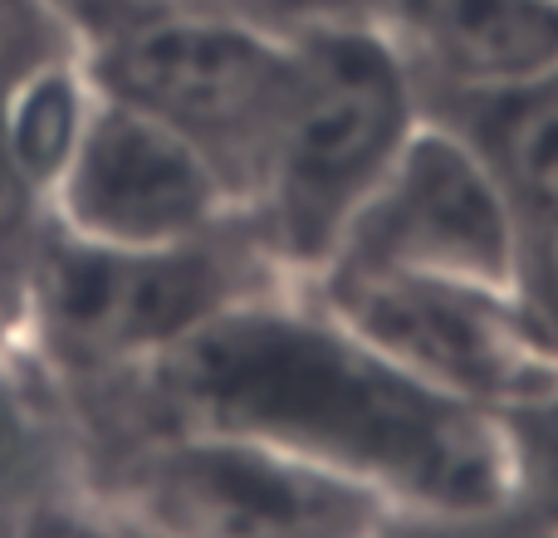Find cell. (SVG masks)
Segmentation results:
<instances>
[{"instance_id": "18", "label": "cell", "mask_w": 558, "mask_h": 538, "mask_svg": "<svg viewBox=\"0 0 558 538\" xmlns=\"http://www.w3.org/2000/svg\"><path fill=\"white\" fill-rule=\"evenodd\" d=\"M524 304L558 347V225L549 235H539L524 255Z\"/></svg>"}, {"instance_id": "6", "label": "cell", "mask_w": 558, "mask_h": 538, "mask_svg": "<svg viewBox=\"0 0 558 538\" xmlns=\"http://www.w3.org/2000/svg\"><path fill=\"white\" fill-rule=\"evenodd\" d=\"M304 289L397 367L490 416L558 382V347L524 294L387 269H324Z\"/></svg>"}, {"instance_id": "10", "label": "cell", "mask_w": 558, "mask_h": 538, "mask_svg": "<svg viewBox=\"0 0 558 538\" xmlns=\"http://www.w3.org/2000/svg\"><path fill=\"white\" fill-rule=\"evenodd\" d=\"M465 137L505 186L524 231V255L558 225V69L500 94L426 108Z\"/></svg>"}, {"instance_id": "16", "label": "cell", "mask_w": 558, "mask_h": 538, "mask_svg": "<svg viewBox=\"0 0 558 538\" xmlns=\"http://www.w3.org/2000/svg\"><path fill=\"white\" fill-rule=\"evenodd\" d=\"M15 538H133V529L88 485H64L20 514Z\"/></svg>"}, {"instance_id": "5", "label": "cell", "mask_w": 558, "mask_h": 538, "mask_svg": "<svg viewBox=\"0 0 558 538\" xmlns=\"http://www.w3.org/2000/svg\"><path fill=\"white\" fill-rule=\"evenodd\" d=\"M88 74L104 94L186 137L241 211L255 201L294 88V39L202 5H172L88 49Z\"/></svg>"}, {"instance_id": "9", "label": "cell", "mask_w": 558, "mask_h": 538, "mask_svg": "<svg viewBox=\"0 0 558 538\" xmlns=\"http://www.w3.org/2000/svg\"><path fill=\"white\" fill-rule=\"evenodd\" d=\"M377 25L407 59L426 108L558 69V0H387Z\"/></svg>"}, {"instance_id": "7", "label": "cell", "mask_w": 558, "mask_h": 538, "mask_svg": "<svg viewBox=\"0 0 558 538\" xmlns=\"http://www.w3.org/2000/svg\"><path fill=\"white\" fill-rule=\"evenodd\" d=\"M328 269H387L524 294V231L485 157L426 113Z\"/></svg>"}, {"instance_id": "15", "label": "cell", "mask_w": 558, "mask_h": 538, "mask_svg": "<svg viewBox=\"0 0 558 538\" xmlns=\"http://www.w3.org/2000/svg\"><path fill=\"white\" fill-rule=\"evenodd\" d=\"M383 538H558V524L539 514L520 510V504H500V510H475V514H412L397 510Z\"/></svg>"}, {"instance_id": "12", "label": "cell", "mask_w": 558, "mask_h": 538, "mask_svg": "<svg viewBox=\"0 0 558 538\" xmlns=\"http://www.w3.org/2000/svg\"><path fill=\"white\" fill-rule=\"evenodd\" d=\"M84 54V45L74 39V29L45 5V0H0V133L5 118L15 108V98L35 84L39 74L69 64ZM39 211H29L15 196L0 162V221H35Z\"/></svg>"}, {"instance_id": "14", "label": "cell", "mask_w": 558, "mask_h": 538, "mask_svg": "<svg viewBox=\"0 0 558 538\" xmlns=\"http://www.w3.org/2000/svg\"><path fill=\"white\" fill-rule=\"evenodd\" d=\"M182 5H202V10H216V15L245 20V25L279 39H304V35H318V29L377 25L387 0H182Z\"/></svg>"}, {"instance_id": "8", "label": "cell", "mask_w": 558, "mask_h": 538, "mask_svg": "<svg viewBox=\"0 0 558 538\" xmlns=\"http://www.w3.org/2000/svg\"><path fill=\"white\" fill-rule=\"evenodd\" d=\"M39 216L88 245L162 250L231 225L241 206L186 137L94 84L74 152Z\"/></svg>"}, {"instance_id": "13", "label": "cell", "mask_w": 558, "mask_h": 538, "mask_svg": "<svg viewBox=\"0 0 558 538\" xmlns=\"http://www.w3.org/2000/svg\"><path fill=\"white\" fill-rule=\"evenodd\" d=\"M510 465V504L558 524V382L495 416Z\"/></svg>"}, {"instance_id": "4", "label": "cell", "mask_w": 558, "mask_h": 538, "mask_svg": "<svg viewBox=\"0 0 558 538\" xmlns=\"http://www.w3.org/2000/svg\"><path fill=\"white\" fill-rule=\"evenodd\" d=\"M78 470L137 538H383L397 514L294 451L196 426L108 436Z\"/></svg>"}, {"instance_id": "19", "label": "cell", "mask_w": 558, "mask_h": 538, "mask_svg": "<svg viewBox=\"0 0 558 538\" xmlns=\"http://www.w3.org/2000/svg\"><path fill=\"white\" fill-rule=\"evenodd\" d=\"M29 504H35V500H29ZM29 504H20V500H0V538H15L20 514H25Z\"/></svg>"}, {"instance_id": "20", "label": "cell", "mask_w": 558, "mask_h": 538, "mask_svg": "<svg viewBox=\"0 0 558 538\" xmlns=\"http://www.w3.org/2000/svg\"><path fill=\"white\" fill-rule=\"evenodd\" d=\"M133 538H137V534H133Z\"/></svg>"}, {"instance_id": "1", "label": "cell", "mask_w": 558, "mask_h": 538, "mask_svg": "<svg viewBox=\"0 0 558 538\" xmlns=\"http://www.w3.org/2000/svg\"><path fill=\"white\" fill-rule=\"evenodd\" d=\"M84 445L196 426L294 451L412 514L510 504L500 421L426 387L304 284L226 308L137 377L69 406Z\"/></svg>"}, {"instance_id": "11", "label": "cell", "mask_w": 558, "mask_h": 538, "mask_svg": "<svg viewBox=\"0 0 558 538\" xmlns=\"http://www.w3.org/2000/svg\"><path fill=\"white\" fill-rule=\"evenodd\" d=\"M64 485H84L69 406L0 333V500L29 504Z\"/></svg>"}, {"instance_id": "3", "label": "cell", "mask_w": 558, "mask_h": 538, "mask_svg": "<svg viewBox=\"0 0 558 538\" xmlns=\"http://www.w3.org/2000/svg\"><path fill=\"white\" fill-rule=\"evenodd\" d=\"M426 118L407 59L383 25L294 39V88L270 167L245 206L255 241L294 284L324 274L353 216Z\"/></svg>"}, {"instance_id": "2", "label": "cell", "mask_w": 558, "mask_h": 538, "mask_svg": "<svg viewBox=\"0 0 558 538\" xmlns=\"http://www.w3.org/2000/svg\"><path fill=\"white\" fill-rule=\"evenodd\" d=\"M289 284L294 279L255 241L245 216L162 250L88 245L39 216L10 338L64 406H74L137 377L226 308Z\"/></svg>"}, {"instance_id": "17", "label": "cell", "mask_w": 558, "mask_h": 538, "mask_svg": "<svg viewBox=\"0 0 558 538\" xmlns=\"http://www.w3.org/2000/svg\"><path fill=\"white\" fill-rule=\"evenodd\" d=\"M45 5L74 29V39L88 54L94 45H104V39L123 35V29L143 25V20L162 15V10H172V5H182V0H45Z\"/></svg>"}]
</instances>
